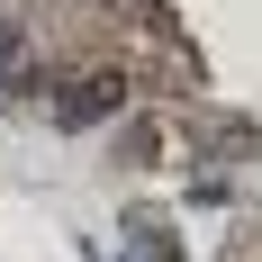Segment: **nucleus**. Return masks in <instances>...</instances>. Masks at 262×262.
<instances>
[{"instance_id": "obj_1", "label": "nucleus", "mask_w": 262, "mask_h": 262, "mask_svg": "<svg viewBox=\"0 0 262 262\" xmlns=\"http://www.w3.org/2000/svg\"><path fill=\"white\" fill-rule=\"evenodd\" d=\"M118 108H127V73H91V81H73V100H54V127H91Z\"/></svg>"}, {"instance_id": "obj_2", "label": "nucleus", "mask_w": 262, "mask_h": 262, "mask_svg": "<svg viewBox=\"0 0 262 262\" xmlns=\"http://www.w3.org/2000/svg\"><path fill=\"white\" fill-rule=\"evenodd\" d=\"M163 145H172V136H163L154 118H136V127H127V154H136V163H163Z\"/></svg>"}, {"instance_id": "obj_3", "label": "nucleus", "mask_w": 262, "mask_h": 262, "mask_svg": "<svg viewBox=\"0 0 262 262\" xmlns=\"http://www.w3.org/2000/svg\"><path fill=\"white\" fill-rule=\"evenodd\" d=\"M9 63H18V18L0 9V73H9Z\"/></svg>"}]
</instances>
